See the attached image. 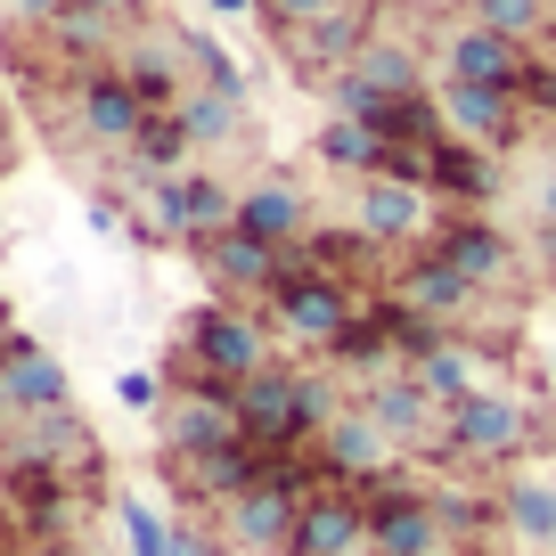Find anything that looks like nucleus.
<instances>
[{
    "label": "nucleus",
    "mask_w": 556,
    "mask_h": 556,
    "mask_svg": "<svg viewBox=\"0 0 556 556\" xmlns=\"http://www.w3.org/2000/svg\"><path fill=\"white\" fill-rule=\"evenodd\" d=\"M254 368H270V336H262L254 312L238 303H205L180 336V384H229L238 393Z\"/></svg>",
    "instance_id": "f257e3e1"
},
{
    "label": "nucleus",
    "mask_w": 556,
    "mask_h": 556,
    "mask_svg": "<svg viewBox=\"0 0 556 556\" xmlns=\"http://www.w3.org/2000/svg\"><path fill=\"white\" fill-rule=\"evenodd\" d=\"M532 451V409L516 393H467L458 409H442V442L434 458H458V467H516Z\"/></svg>",
    "instance_id": "f03ea898"
},
{
    "label": "nucleus",
    "mask_w": 556,
    "mask_h": 556,
    "mask_svg": "<svg viewBox=\"0 0 556 556\" xmlns=\"http://www.w3.org/2000/svg\"><path fill=\"white\" fill-rule=\"evenodd\" d=\"M361 500H368V556H451L458 548L434 516V491H417L409 475H384Z\"/></svg>",
    "instance_id": "7ed1b4c3"
},
{
    "label": "nucleus",
    "mask_w": 556,
    "mask_h": 556,
    "mask_svg": "<svg viewBox=\"0 0 556 556\" xmlns=\"http://www.w3.org/2000/svg\"><path fill=\"white\" fill-rule=\"evenodd\" d=\"M270 312H278V328L295 336V344H319L328 352L336 336L361 319V303H352V287L344 278H328V270H287L270 287Z\"/></svg>",
    "instance_id": "20e7f679"
},
{
    "label": "nucleus",
    "mask_w": 556,
    "mask_h": 556,
    "mask_svg": "<svg viewBox=\"0 0 556 556\" xmlns=\"http://www.w3.org/2000/svg\"><path fill=\"white\" fill-rule=\"evenodd\" d=\"M312 458H319V475H328V483H344V491H368V483H384V475H401L393 434H384L361 401H344V417L312 442Z\"/></svg>",
    "instance_id": "39448f33"
},
{
    "label": "nucleus",
    "mask_w": 556,
    "mask_h": 556,
    "mask_svg": "<svg viewBox=\"0 0 556 556\" xmlns=\"http://www.w3.org/2000/svg\"><path fill=\"white\" fill-rule=\"evenodd\" d=\"M238 426L254 451H312L303 442V368H287V361L254 368L238 384Z\"/></svg>",
    "instance_id": "423d86ee"
},
{
    "label": "nucleus",
    "mask_w": 556,
    "mask_h": 556,
    "mask_svg": "<svg viewBox=\"0 0 556 556\" xmlns=\"http://www.w3.org/2000/svg\"><path fill=\"white\" fill-rule=\"evenodd\" d=\"M148 222L180 245H205L238 222V197L222 189L213 173H173V180H148Z\"/></svg>",
    "instance_id": "0eeeda50"
},
{
    "label": "nucleus",
    "mask_w": 556,
    "mask_h": 556,
    "mask_svg": "<svg viewBox=\"0 0 556 556\" xmlns=\"http://www.w3.org/2000/svg\"><path fill=\"white\" fill-rule=\"evenodd\" d=\"M229 442H245L229 384H180V393L164 401V451L173 458H213V451H229Z\"/></svg>",
    "instance_id": "6e6552de"
},
{
    "label": "nucleus",
    "mask_w": 556,
    "mask_h": 556,
    "mask_svg": "<svg viewBox=\"0 0 556 556\" xmlns=\"http://www.w3.org/2000/svg\"><path fill=\"white\" fill-rule=\"evenodd\" d=\"M287 556H368V500L344 491V483H319L295 516Z\"/></svg>",
    "instance_id": "1a4fd4ad"
},
{
    "label": "nucleus",
    "mask_w": 556,
    "mask_h": 556,
    "mask_svg": "<svg viewBox=\"0 0 556 556\" xmlns=\"http://www.w3.org/2000/svg\"><path fill=\"white\" fill-rule=\"evenodd\" d=\"M148 115H156V106L123 83V66H83V90H74V123H83V139H99V148H131V139L148 131Z\"/></svg>",
    "instance_id": "9d476101"
},
{
    "label": "nucleus",
    "mask_w": 556,
    "mask_h": 556,
    "mask_svg": "<svg viewBox=\"0 0 556 556\" xmlns=\"http://www.w3.org/2000/svg\"><path fill=\"white\" fill-rule=\"evenodd\" d=\"M361 409L377 417L384 434H393V451H434V442H442V401L426 393L409 368H393V377H368V384H361Z\"/></svg>",
    "instance_id": "9b49d317"
},
{
    "label": "nucleus",
    "mask_w": 556,
    "mask_h": 556,
    "mask_svg": "<svg viewBox=\"0 0 556 556\" xmlns=\"http://www.w3.org/2000/svg\"><path fill=\"white\" fill-rule=\"evenodd\" d=\"M442 74H451V83H483V90H507V99H523V83H532V58H523V41L491 34V25H458V34L442 41Z\"/></svg>",
    "instance_id": "f8f14e48"
},
{
    "label": "nucleus",
    "mask_w": 556,
    "mask_h": 556,
    "mask_svg": "<svg viewBox=\"0 0 556 556\" xmlns=\"http://www.w3.org/2000/svg\"><path fill=\"white\" fill-rule=\"evenodd\" d=\"M426 245H434V254L451 262L458 278H475L483 295L516 278V245H507L500 229L483 222V213H451V222H434V238H426Z\"/></svg>",
    "instance_id": "ddd939ff"
},
{
    "label": "nucleus",
    "mask_w": 556,
    "mask_h": 556,
    "mask_svg": "<svg viewBox=\"0 0 556 556\" xmlns=\"http://www.w3.org/2000/svg\"><path fill=\"white\" fill-rule=\"evenodd\" d=\"M197 262L213 270V287H222V295H270L278 278H287V254H278V245H262V238H245L238 222H229L222 238L197 245Z\"/></svg>",
    "instance_id": "4468645a"
},
{
    "label": "nucleus",
    "mask_w": 556,
    "mask_h": 556,
    "mask_svg": "<svg viewBox=\"0 0 556 556\" xmlns=\"http://www.w3.org/2000/svg\"><path fill=\"white\" fill-rule=\"evenodd\" d=\"M361 229L377 245H401V238H434V189H417V180H361Z\"/></svg>",
    "instance_id": "2eb2a0df"
},
{
    "label": "nucleus",
    "mask_w": 556,
    "mask_h": 556,
    "mask_svg": "<svg viewBox=\"0 0 556 556\" xmlns=\"http://www.w3.org/2000/svg\"><path fill=\"white\" fill-rule=\"evenodd\" d=\"M434 106H442V131L475 139V148H507V139H516V106H523V99L483 90V83H451V74H442V83H434Z\"/></svg>",
    "instance_id": "dca6fc26"
},
{
    "label": "nucleus",
    "mask_w": 556,
    "mask_h": 556,
    "mask_svg": "<svg viewBox=\"0 0 556 556\" xmlns=\"http://www.w3.org/2000/svg\"><path fill=\"white\" fill-rule=\"evenodd\" d=\"M393 303H409V312H426V319H442V328H458V319L483 303V287H475V278H458L451 262L426 245V254H417L409 270L393 278Z\"/></svg>",
    "instance_id": "f3484780"
},
{
    "label": "nucleus",
    "mask_w": 556,
    "mask_h": 556,
    "mask_svg": "<svg viewBox=\"0 0 556 556\" xmlns=\"http://www.w3.org/2000/svg\"><path fill=\"white\" fill-rule=\"evenodd\" d=\"M0 384H9L17 417H50V409H74V384H66V368H58L50 352L34 344V336H17V352L0 361Z\"/></svg>",
    "instance_id": "a211bd4d"
},
{
    "label": "nucleus",
    "mask_w": 556,
    "mask_h": 556,
    "mask_svg": "<svg viewBox=\"0 0 556 556\" xmlns=\"http://www.w3.org/2000/svg\"><path fill=\"white\" fill-rule=\"evenodd\" d=\"M238 229L287 254V245H303V238H312V213H303V197L287 189V180H254V189L238 197Z\"/></svg>",
    "instance_id": "6ab92c4d"
},
{
    "label": "nucleus",
    "mask_w": 556,
    "mask_h": 556,
    "mask_svg": "<svg viewBox=\"0 0 556 556\" xmlns=\"http://www.w3.org/2000/svg\"><path fill=\"white\" fill-rule=\"evenodd\" d=\"M426 189H434V197H458V205H491V148L442 131L434 148H426Z\"/></svg>",
    "instance_id": "aec40b11"
},
{
    "label": "nucleus",
    "mask_w": 556,
    "mask_h": 556,
    "mask_svg": "<svg viewBox=\"0 0 556 556\" xmlns=\"http://www.w3.org/2000/svg\"><path fill=\"white\" fill-rule=\"evenodd\" d=\"M368 41H377V34H368V9H328L319 25H303V34H295V58L312 74H344Z\"/></svg>",
    "instance_id": "412c9836"
},
{
    "label": "nucleus",
    "mask_w": 556,
    "mask_h": 556,
    "mask_svg": "<svg viewBox=\"0 0 556 556\" xmlns=\"http://www.w3.org/2000/svg\"><path fill=\"white\" fill-rule=\"evenodd\" d=\"M319 164H336V173H352V180H377L384 164H393V139L352 123V115H336L328 131H319Z\"/></svg>",
    "instance_id": "4be33fe9"
},
{
    "label": "nucleus",
    "mask_w": 556,
    "mask_h": 556,
    "mask_svg": "<svg viewBox=\"0 0 556 556\" xmlns=\"http://www.w3.org/2000/svg\"><path fill=\"white\" fill-rule=\"evenodd\" d=\"M500 523H507L516 540H532V548H556V483L516 475V483L500 491Z\"/></svg>",
    "instance_id": "5701e85b"
},
{
    "label": "nucleus",
    "mask_w": 556,
    "mask_h": 556,
    "mask_svg": "<svg viewBox=\"0 0 556 556\" xmlns=\"http://www.w3.org/2000/svg\"><path fill=\"white\" fill-rule=\"evenodd\" d=\"M238 115H245V99H222V90H180V106H173V123L189 131V148H229L238 139Z\"/></svg>",
    "instance_id": "b1692460"
},
{
    "label": "nucleus",
    "mask_w": 556,
    "mask_h": 556,
    "mask_svg": "<svg viewBox=\"0 0 556 556\" xmlns=\"http://www.w3.org/2000/svg\"><path fill=\"white\" fill-rule=\"evenodd\" d=\"M344 74H361L377 99H417V83H426V66H417V50L409 41H368L361 58H352Z\"/></svg>",
    "instance_id": "393cba45"
},
{
    "label": "nucleus",
    "mask_w": 556,
    "mask_h": 556,
    "mask_svg": "<svg viewBox=\"0 0 556 556\" xmlns=\"http://www.w3.org/2000/svg\"><path fill=\"white\" fill-rule=\"evenodd\" d=\"M409 377L426 384V393H434L442 409H458L467 393H483V384H475V344H458V336H442V344L426 352V361H409Z\"/></svg>",
    "instance_id": "a878e982"
},
{
    "label": "nucleus",
    "mask_w": 556,
    "mask_h": 556,
    "mask_svg": "<svg viewBox=\"0 0 556 556\" xmlns=\"http://www.w3.org/2000/svg\"><path fill=\"white\" fill-rule=\"evenodd\" d=\"M123 156H131V173H139V180H173L180 164H189V131H180L173 115H148V131H139Z\"/></svg>",
    "instance_id": "bb28decb"
},
{
    "label": "nucleus",
    "mask_w": 556,
    "mask_h": 556,
    "mask_svg": "<svg viewBox=\"0 0 556 556\" xmlns=\"http://www.w3.org/2000/svg\"><path fill=\"white\" fill-rule=\"evenodd\" d=\"M123 83L156 106V115H173V106H180V66H173V50H131V58H123Z\"/></svg>",
    "instance_id": "cd10ccee"
},
{
    "label": "nucleus",
    "mask_w": 556,
    "mask_h": 556,
    "mask_svg": "<svg viewBox=\"0 0 556 556\" xmlns=\"http://www.w3.org/2000/svg\"><path fill=\"white\" fill-rule=\"evenodd\" d=\"M180 58L197 66V83H205V90H222V99H245V74H238V58H229L222 41H205V34H180Z\"/></svg>",
    "instance_id": "c85d7f7f"
},
{
    "label": "nucleus",
    "mask_w": 556,
    "mask_h": 556,
    "mask_svg": "<svg viewBox=\"0 0 556 556\" xmlns=\"http://www.w3.org/2000/svg\"><path fill=\"white\" fill-rule=\"evenodd\" d=\"M434 516H442L451 540H475V532L500 523V500H483V491H434Z\"/></svg>",
    "instance_id": "c756f323"
},
{
    "label": "nucleus",
    "mask_w": 556,
    "mask_h": 556,
    "mask_svg": "<svg viewBox=\"0 0 556 556\" xmlns=\"http://www.w3.org/2000/svg\"><path fill=\"white\" fill-rule=\"evenodd\" d=\"M475 25H491L507 41H532L548 25V0H475Z\"/></svg>",
    "instance_id": "7c9ffc66"
},
{
    "label": "nucleus",
    "mask_w": 556,
    "mask_h": 556,
    "mask_svg": "<svg viewBox=\"0 0 556 556\" xmlns=\"http://www.w3.org/2000/svg\"><path fill=\"white\" fill-rule=\"evenodd\" d=\"M123 540H131V556H173V523L148 500H123Z\"/></svg>",
    "instance_id": "2f4dec72"
},
{
    "label": "nucleus",
    "mask_w": 556,
    "mask_h": 556,
    "mask_svg": "<svg viewBox=\"0 0 556 556\" xmlns=\"http://www.w3.org/2000/svg\"><path fill=\"white\" fill-rule=\"evenodd\" d=\"M115 401H123V409H164V384L148 377V368H123V377H115Z\"/></svg>",
    "instance_id": "473e14b6"
},
{
    "label": "nucleus",
    "mask_w": 556,
    "mask_h": 556,
    "mask_svg": "<svg viewBox=\"0 0 556 556\" xmlns=\"http://www.w3.org/2000/svg\"><path fill=\"white\" fill-rule=\"evenodd\" d=\"M262 9H270L278 25H287V34H303V25H319L336 9V0H262Z\"/></svg>",
    "instance_id": "72a5a7b5"
},
{
    "label": "nucleus",
    "mask_w": 556,
    "mask_h": 556,
    "mask_svg": "<svg viewBox=\"0 0 556 556\" xmlns=\"http://www.w3.org/2000/svg\"><path fill=\"white\" fill-rule=\"evenodd\" d=\"M523 106H540V115H556V66H532V83H523Z\"/></svg>",
    "instance_id": "f704fd0d"
},
{
    "label": "nucleus",
    "mask_w": 556,
    "mask_h": 556,
    "mask_svg": "<svg viewBox=\"0 0 556 556\" xmlns=\"http://www.w3.org/2000/svg\"><path fill=\"white\" fill-rule=\"evenodd\" d=\"M229 540H205V532H189V523H173V556H222Z\"/></svg>",
    "instance_id": "c9c22d12"
},
{
    "label": "nucleus",
    "mask_w": 556,
    "mask_h": 556,
    "mask_svg": "<svg viewBox=\"0 0 556 556\" xmlns=\"http://www.w3.org/2000/svg\"><path fill=\"white\" fill-rule=\"evenodd\" d=\"M74 9H90V17H131L139 0H74Z\"/></svg>",
    "instance_id": "e433bc0d"
},
{
    "label": "nucleus",
    "mask_w": 556,
    "mask_h": 556,
    "mask_svg": "<svg viewBox=\"0 0 556 556\" xmlns=\"http://www.w3.org/2000/svg\"><path fill=\"white\" fill-rule=\"evenodd\" d=\"M17 352V319H9V303H0V361Z\"/></svg>",
    "instance_id": "4c0bfd02"
},
{
    "label": "nucleus",
    "mask_w": 556,
    "mask_h": 556,
    "mask_svg": "<svg viewBox=\"0 0 556 556\" xmlns=\"http://www.w3.org/2000/svg\"><path fill=\"white\" fill-rule=\"evenodd\" d=\"M205 9H222V17H254L262 0H205Z\"/></svg>",
    "instance_id": "58836bf2"
},
{
    "label": "nucleus",
    "mask_w": 556,
    "mask_h": 556,
    "mask_svg": "<svg viewBox=\"0 0 556 556\" xmlns=\"http://www.w3.org/2000/svg\"><path fill=\"white\" fill-rule=\"evenodd\" d=\"M9 426H17V401H9V384H0V434H9Z\"/></svg>",
    "instance_id": "ea45409f"
},
{
    "label": "nucleus",
    "mask_w": 556,
    "mask_h": 556,
    "mask_svg": "<svg viewBox=\"0 0 556 556\" xmlns=\"http://www.w3.org/2000/svg\"><path fill=\"white\" fill-rule=\"evenodd\" d=\"M540 254H548V270H556V229H548V238H540Z\"/></svg>",
    "instance_id": "a19ab883"
},
{
    "label": "nucleus",
    "mask_w": 556,
    "mask_h": 556,
    "mask_svg": "<svg viewBox=\"0 0 556 556\" xmlns=\"http://www.w3.org/2000/svg\"><path fill=\"white\" fill-rule=\"evenodd\" d=\"M0 164H9V115H0Z\"/></svg>",
    "instance_id": "79ce46f5"
},
{
    "label": "nucleus",
    "mask_w": 556,
    "mask_h": 556,
    "mask_svg": "<svg viewBox=\"0 0 556 556\" xmlns=\"http://www.w3.org/2000/svg\"><path fill=\"white\" fill-rule=\"evenodd\" d=\"M50 556H83V548H50Z\"/></svg>",
    "instance_id": "37998d69"
},
{
    "label": "nucleus",
    "mask_w": 556,
    "mask_h": 556,
    "mask_svg": "<svg viewBox=\"0 0 556 556\" xmlns=\"http://www.w3.org/2000/svg\"><path fill=\"white\" fill-rule=\"evenodd\" d=\"M0 507H9V491H0Z\"/></svg>",
    "instance_id": "c03bdc74"
}]
</instances>
